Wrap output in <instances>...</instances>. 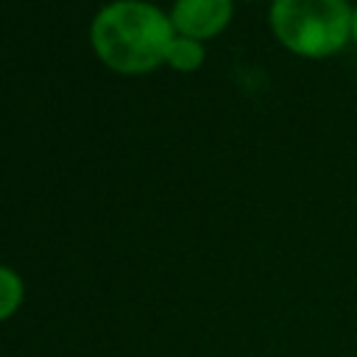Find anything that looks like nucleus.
Listing matches in <instances>:
<instances>
[{
  "label": "nucleus",
  "instance_id": "nucleus-1",
  "mask_svg": "<svg viewBox=\"0 0 357 357\" xmlns=\"http://www.w3.org/2000/svg\"><path fill=\"white\" fill-rule=\"evenodd\" d=\"M100 61L117 73H151L167 56L176 28L156 6L142 0H117L103 6L89 28Z\"/></svg>",
  "mask_w": 357,
  "mask_h": 357
},
{
  "label": "nucleus",
  "instance_id": "nucleus-6",
  "mask_svg": "<svg viewBox=\"0 0 357 357\" xmlns=\"http://www.w3.org/2000/svg\"><path fill=\"white\" fill-rule=\"evenodd\" d=\"M351 45L357 47V3H354V11H351Z\"/></svg>",
  "mask_w": 357,
  "mask_h": 357
},
{
  "label": "nucleus",
  "instance_id": "nucleus-2",
  "mask_svg": "<svg viewBox=\"0 0 357 357\" xmlns=\"http://www.w3.org/2000/svg\"><path fill=\"white\" fill-rule=\"evenodd\" d=\"M349 0H273L268 11L276 42L301 59H332L351 42Z\"/></svg>",
  "mask_w": 357,
  "mask_h": 357
},
{
  "label": "nucleus",
  "instance_id": "nucleus-3",
  "mask_svg": "<svg viewBox=\"0 0 357 357\" xmlns=\"http://www.w3.org/2000/svg\"><path fill=\"white\" fill-rule=\"evenodd\" d=\"M231 14H234L231 0H176L170 22L176 33L204 42L218 36L231 22Z\"/></svg>",
  "mask_w": 357,
  "mask_h": 357
},
{
  "label": "nucleus",
  "instance_id": "nucleus-4",
  "mask_svg": "<svg viewBox=\"0 0 357 357\" xmlns=\"http://www.w3.org/2000/svg\"><path fill=\"white\" fill-rule=\"evenodd\" d=\"M165 64H170L178 73H192V70H198L204 64V45L198 39H190V36L176 33V39L167 47Z\"/></svg>",
  "mask_w": 357,
  "mask_h": 357
},
{
  "label": "nucleus",
  "instance_id": "nucleus-5",
  "mask_svg": "<svg viewBox=\"0 0 357 357\" xmlns=\"http://www.w3.org/2000/svg\"><path fill=\"white\" fill-rule=\"evenodd\" d=\"M20 304H22V279L11 268L0 265V321L11 318Z\"/></svg>",
  "mask_w": 357,
  "mask_h": 357
}]
</instances>
